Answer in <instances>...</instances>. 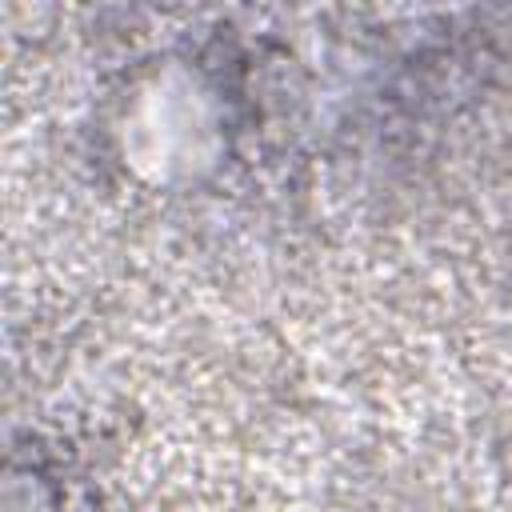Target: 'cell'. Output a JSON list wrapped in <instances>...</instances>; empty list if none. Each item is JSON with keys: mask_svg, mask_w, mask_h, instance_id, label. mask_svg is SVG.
Returning a JSON list of instances; mask_svg holds the SVG:
<instances>
[{"mask_svg": "<svg viewBox=\"0 0 512 512\" xmlns=\"http://www.w3.org/2000/svg\"><path fill=\"white\" fill-rule=\"evenodd\" d=\"M124 168L156 188L192 184L224 156V112L188 64H160L124 104L116 128Z\"/></svg>", "mask_w": 512, "mask_h": 512, "instance_id": "6da1fadb", "label": "cell"}]
</instances>
